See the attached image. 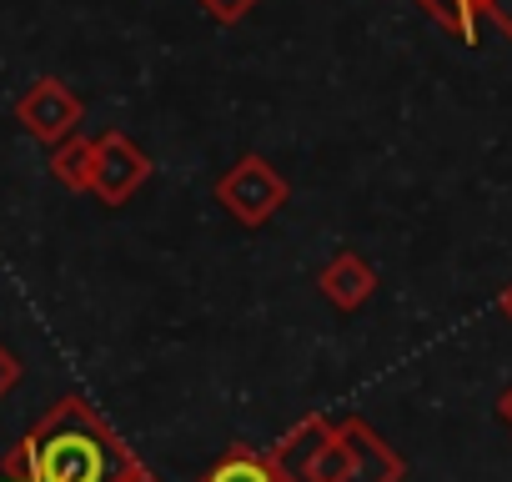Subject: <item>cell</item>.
Here are the masks:
<instances>
[{
	"instance_id": "6da1fadb",
	"label": "cell",
	"mask_w": 512,
	"mask_h": 482,
	"mask_svg": "<svg viewBox=\"0 0 512 482\" xmlns=\"http://www.w3.org/2000/svg\"><path fill=\"white\" fill-rule=\"evenodd\" d=\"M131 462V447L106 427L86 397H61L0 462V477L31 482H111Z\"/></svg>"
},
{
	"instance_id": "7a4b0ae2",
	"label": "cell",
	"mask_w": 512,
	"mask_h": 482,
	"mask_svg": "<svg viewBox=\"0 0 512 482\" xmlns=\"http://www.w3.org/2000/svg\"><path fill=\"white\" fill-rule=\"evenodd\" d=\"M287 196H292L287 176H282L267 156H256V151H246L241 161H231L226 176L216 181V201H221V211H226L236 226H246V231L267 226V221L287 206Z\"/></svg>"
},
{
	"instance_id": "3957f363",
	"label": "cell",
	"mask_w": 512,
	"mask_h": 482,
	"mask_svg": "<svg viewBox=\"0 0 512 482\" xmlns=\"http://www.w3.org/2000/svg\"><path fill=\"white\" fill-rule=\"evenodd\" d=\"M267 457L282 482H337L342 477V432L332 417H302Z\"/></svg>"
},
{
	"instance_id": "277c9868",
	"label": "cell",
	"mask_w": 512,
	"mask_h": 482,
	"mask_svg": "<svg viewBox=\"0 0 512 482\" xmlns=\"http://www.w3.org/2000/svg\"><path fill=\"white\" fill-rule=\"evenodd\" d=\"M151 176V156L126 136V131H101L91 136V191L101 206H126Z\"/></svg>"
},
{
	"instance_id": "5b68a950",
	"label": "cell",
	"mask_w": 512,
	"mask_h": 482,
	"mask_svg": "<svg viewBox=\"0 0 512 482\" xmlns=\"http://www.w3.org/2000/svg\"><path fill=\"white\" fill-rule=\"evenodd\" d=\"M81 116H86V101H81L66 81H56V76L31 81L26 96L16 101V121H21L26 136L41 141V146H61L66 136H76V131H81Z\"/></svg>"
},
{
	"instance_id": "8992f818",
	"label": "cell",
	"mask_w": 512,
	"mask_h": 482,
	"mask_svg": "<svg viewBox=\"0 0 512 482\" xmlns=\"http://www.w3.org/2000/svg\"><path fill=\"white\" fill-rule=\"evenodd\" d=\"M342 477L337 482H402L407 457L367 422V417H342Z\"/></svg>"
},
{
	"instance_id": "52a82bcc",
	"label": "cell",
	"mask_w": 512,
	"mask_h": 482,
	"mask_svg": "<svg viewBox=\"0 0 512 482\" xmlns=\"http://www.w3.org/2000/svg\"><path fill=\"white\" fill-rule=\"evenodd\" d=\"M317 292L337 307V312H362L377 292V272L362 252H337L322 272H317Z\"/></svg>"
},
{
	"instance_id": "ba28073f",
	"label": "cell",
	"mask_w": 512,
	"mask_h": 482,
	"mask_svg": "<svg viewBox=\"0 0 512 482\" xmlns=\"http://www.w3.org/2000/svg\"><path fill=\"white\" fill-rule=\"evenodd\" d=\"M201 482H282V477H277V467H272V457H267V452L231 442V447L211 462V472H206Z\"/></svg>"
},
{
	"instance_id": "9c48e42d",
	"label": "cell",
	"mask_w": 512,
	"mask_h": 482,
	"mask_svg": "<svg viewBox=\"0 0 512 482\" xmlns=\"http://www.w3.org/2000/svg\"><path fill=\"white\" fill-rule=\"evenodd\" d=\"M51 176H56L66 191H76V196L91 191V141H86L81 131L66 136L61 146H51Z\"/></svg>"
},
{
	"instance_id": "30bf717a",
	"label": "cell",
	"mask_w": 512,
	"mask_h": 482,
	"mask_svg": "<svg viewBox=\"0 0 512 482\" xmlns=\"http://www.w3.org/2000/svg\"><path fill=\"white\" fill-rule=\"evenodd\" d=\"M417 6L452 36H462L467 46L477 41V16H482V0H417Z\"/></svg>"
},
{
	"instance_id": "8fae6325",
	"label": "cell",
	"mask_w": 512,
	"mask_h": 482,
	"mask_svg": "<svg viewBox=\"0 0 512 482\" xmlns=\"http://www.w3.org/2000/svg\"><path fill=\"white\" fill-rule=\"evenodd\" d=\"M21 387V357L11 347H0V397H11Z\"/></svg>"
},
{
	"instance_id": "7c38bea8",
	"label": "cell",
	"mask_w": 512,
	"mask_h": 482,
	"mask_svg": "<svg viewBox=\"0 0 512 482\" xmlns=\"http://www.w3.org/2000/svg\"><path fill=\"white\" fill-rule=\"evenodd\" d=\"M201 6H206L216 21H241V16L256 6V0H201Z\"/></svg>"
},
{
	"instance_id": "4fadbf2b",
	"label": "cell",
	"mask_w": 512,
	"mask_h": 482,
	"mask_svg": "<svg viewBox=\"0 0 512 482\" xmlns=\"http://www.w3.org/2000/svg\"><path fill=\"white\" fill-rule=\"evenodd\" d=\"M482 16L512 41V0H482Z\"/></svg>"
},
{
	"instance_id": "5bb4252c",
	"label": "cell",
	"mask_w": 512,
	"mask_h": 482,
	"mask_svg": "<svg viewBox=\"0 0 512 482\" xmlns=\"http://www.w3.org/2000/svg\"><path fill=\"white\" fill-rule=\"evenodd\" d=\"M111 482H161V477H156V472H151L146 462H136V457H131V462H126V467H121V472H116Z\"/></svg>"
},
{
	"instance_id": "9a60e30c",
	"label": "cell",
	"mask_w": 512,
	"mask_h": 482,
	"mask_svg": "<svg viewBox=\"0 0 512 482\" xmlns=\"http://www.w3.org/2000/svg\"><path fill=\"white\" fill-rule=\"evenodd\" d=\"M497 417H502V427H512V387L497 397Z\"/></svg>"
},
{
	"instance_id": "2e32d148",
	"label": "cell",
	"mask_w": 512,
	"mask_h": 482,
	"mask_svg": "<svg viewBox=\"0 0 512 482\" xmlns=\"http://www.w3.org/2000/svg\"><path fill=\"white\" fill-rule=\"evenodd\" d=\"M502 317L512 322V287H502Z\"/></svg>"
},
{
	"instance_id": "e0dca14e",
	"label": "cell",
	"mask_w": 512,
	"mask_h": 482,
	"mask_svg": "<svg viewBox=\"0 0 512 482\" xmlns=\"http://www.w3.org/2000/svg\"><path fill=\"white\" fill-rule=\"evenodd\" d=\"M0 482H31V477H0Z\"/></svg>"
}]
</instances>
